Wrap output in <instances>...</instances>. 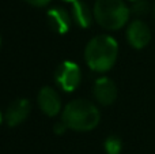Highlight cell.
<instances>
[{
  "label": "cell",
  "instance_id": "obj_4",
  "mask_svg": "<svg viewBox=\"0 0 155 154\" xmlns=\"http://www.w3.org/2000/svg\"><path fill=\"white\" fill-rule=\"evenodd\" d=\"M54 78H56V83L59 85L60 89H63L67 93H71L76 90L78 86L80 85L82 71L76 63L65 60L57 67Z\"/></svg>",
  "mask_w": 155,
  "mask_h": 154
},
{
  "label": "cell",
  "instance_id": "obj_16",
  "mask_svg": "<svg viewBox=\"0 0 155 154\" xmlns=\"http://www.w3.org/2000/svg\"><path fill=\"white\" fill-rule=\"evenodd\" d=\"M64 2H68V3H74V2H76V0H64Z\"/></svg>",
  "mask_w": 155,
  "mask_h": 154
},
{
  "label": "cell",
  "instance_id": "obj_19",
  "mask_svg": "<svg viewBox=\"0 0 155 154\" xmlns=\"http://www.w3.org/2000/svg\"><path fill=\"white\" fill-rule=\"evenodd\" d=\"M154 15H155V4H154Z\"/></svg>",
  "mask_w": 155,
  "mask_h": 154
},
{
  "label": "cell",
  "instance_id": "obj_11",
  "mask_svg": "<svg viewBox=\"0 0 155 154\" xmlns=\"http://www.w3.org/2000/svg\"><path fill=\"white\" fill-rule=\"evenodd\" d=\"M105 152L106 154H121V150H123V142L118 136L116 135H110L106 138L104 143Z\"/></svg>",
  "mask_w": 155,
  "mask_h": 154
},
{
  "label": "cell",
  "instance_id": "obj_1",
  "mask_svg": "<svg viewBox=\"0 0 155 154\" xmlns=\"http://www.w3.org/2000/svg\"><path fill=\"white\" fill-rule=\"evenodd\" d=\"M118 44L106 34L95 35L87 42L84 49V60L95 72H106L117 62Z\"/></svg>",
  "mask_w": 155,
  "mask_h": 154
},
{
  "label": "cell",
  "instance_id": "obj_17",
  "mask_svg": "<svg viewBox=\"0 0 155 154\" xmlns=\"http://www.w3.org/2000/svg\"><path fill=\"white\" fill-rule=\"evenodd\" d=\"M127 2H136V0H127Z\"/></svg>",
  "mask_w": 155,
  "mask_h": 154
},
{
  "label": "cell",
  "instance_id": "obj_3",
  "mask_svg": "<svg viewBox=\"0 0 155 154\" xmlns=\"http://www.w3.org/2000/svg\"><path fill=\"white\" fill-rule=\"evenodd\" d=\"M94 19L106 30H118L128 23L131 8L124 0H97L93 8Z\"/></svg>",
  "mask_w": 155,
  "mask_h": 154
},
{
  "label": "cell",
  "instance_id": "obj_18",
  "mask_svg": "<svg viewBox=\"0 0 155 154\" xmlns=\"http://www.w3.org/2000/svg\"><path fill=\"white\" fill-rule=\"evenodd\" d=\"M0 46H2V37H0Z\"/></svg>",
  "mask_w": 155,
  "mask_h": 154
},
{
  "label": "cell",
  "instance_id": "obj_15",
  "mask_svg": "<svg viewBox=\"0 0 155 154\" xmlns=\"http://www.w3.org/2000/svg\"><path fill=\"white\" fill-rule=\"evenodd\" d=\"M3 119H4V115L0 112V124H2V122H3Z\"/></svg>",
  "mask_w": 155,
  "mask_h": 154
},
{
  "label": "cell",
  "instance_id": "obj_12",
  "mask_svg": "<svg viewBox=\"0 0 155 154\" xmlns=\"http://www.w3.org/2000/svg\"><path fill=\"white\" fill-rule=\"evenodd\" d=\"M150 11V4H148L147 0H136V2H132L131 5V14L136 16H144L147 15V12Z\"/></svg>",
  "mask_w": 155,
  "mask_h": 154
},
{
  "label": "cell",
  "instance_id": "obj_13",
  "mask_svg": "<svg viewBox=\"0 0 155 154\" xmlns=\"http://www.w3.org/2000/svg\"><path fill=\"white\" fill-rule=\"evenodd\" d=\"M67 130H70V128L67 127V124H65L63 120H60V122H57L56 124L53 126V131L57 134V135H63V134Z\"/></svg>",
  "mask_w": 155,
  "mask_h": 154
},
{
  "label": "cell",
  "instance_id": "obj_5",
  "mask_svg": "<svg viewBox=\"0 0 155 154\" xmlns=\"http://www.w3.org/2000/svg\"><path fill=\"white\" fill-rule=\"evenodd\" d=\"M127 40L135 49H143L151 41V29L144 21L135 19L127 27Z\"/></svg>",
  "mask_w": 155,
  "mask_h": 154
},
{
  "label": "cell",
  "instance_id": "obj_2",
  "mask_svg": "<svg viewBox=\"0 0 155 154\" xmlns=\"http://www.w3.org/2000/svg\"><path fill=\"white\" fill-rule=\"evenodd\" d=\"M61 120L67 124L70 130L74 131H91L98 126L101 120V113L95 104L84 98L72 100L64 106L61 113Z\"/></svg>",
  "mask_w": 155,
  "mask_h": 154
},
{
  "label": "cell",
  "instance_id": "obj_8",
  "mask_svg": "<svg viewBox=\"0 0 155 154\" xmlns=\"http://www.w3.org/2000/svg\"><path fill=\"white\" fill-rule=\"evenodd\" d=\"M94 97L101 105H112L117 98V86L110 78L101 76L94 83Z\"/></svg>",
  "mask_w": 155,
  "mask_h": 154
},
{
  "label": "cell",
  "instance_id": "obj_10",
  "mask_svg": "<svg viewBox=\"0 0 155 154\" xmlns=\"http://www.w3.org/2000/svg\"><path fill=\"white\" fill-rule=\"evenodd\" d=\"M72 21L75 22L79 27L82 29H87L91 26L94 19V12L93 10H90L87 4L82 0H76L72 3Z\"/></svg>",
  "mask_w": 155,
  "mask_h": 154
},
{
  "label": "cell",
  "instance_id": "obj_14",
  "mask_svg": "<svg viewBox=\"0 0 155 154\" xmlns=\"http://www.w3.org/2000/svg\"><path fill=\"white\" fill-rule=\"evenodd\" d=\"M25 2L31 4V5H34V7H45V5H48L49 3L52 2V0H25Z\"/></svg>",
  "mask_w": 155,
  "mask_h": 154
},
{
  "label": "cell",
  "instance_id": "obj_9",
  "mask_svg": "<svg viewBox=\"0 0 155 154\" xmlns=\"http://www.w3.org/2000/svg\"><path fill=\"white\" fill-rule=\"evenodd\" d=\"M46 21L52 30H54L59 34H65L71 29V25L74 22L72 15L61 7H52L46 12Z\"/></svg>",
  "mask_w": 155,
  "mask_h": 154
},
{
  "label": "cell",
  "instance_id": "obj_6",
  "mask_svg": "<svg viewBox=\"0 0 155 154\" xmlns=\"http://www.w3.org/2000/svg\"><path fill=\"white\" fill-rule=\"evenodd\" d=\"M30 111H31V104L27 98H16L5 109L4 122L10 127H16L29 117Z\"/></svg>",
  "mask_w": 155,
  "mask_h": 154
},
{
  "label": "cell",
  "instance_id": "obj_7",
  "mask_svg": "<svg viewBox=\"0 0 155 154\" xmlns=\"http://www.w3.org/2000/svg\"><path fill=\"white\" fill-rule=\"evenodd\" d=\"M38 106L46 116H57L61 112V98L60 94L51 86H44L37 95Z\"/></svg>",
  "mask_w": 155,
  "mask_h": 154
}]
</instances>
